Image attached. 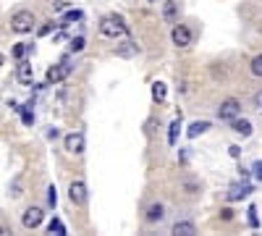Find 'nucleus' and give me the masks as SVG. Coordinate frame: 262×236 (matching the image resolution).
<instances>
[{"mask_svg": "<svg viewBox=\"0 0 262 236\" xmlns=\"http://www.w3.org/2000/svg\"><path fill=\"white\" fill-rule=\"evenodd\" d=\"M100 34L111 37V39H116V37H126V34H128V27H126L123 16H118V13H107V16L100 21Z\"/></svg>", "mask_w": 262, "mask_h": 236, "instance_id": "nucleus-1", "label": "nucleus"}, {"mask_svg": "<svg viewBox=\"0 0 262 236\" xmlns=\"http://www.w3.org/2000/svg\"><path fill=\"white\" fill-rule=\"evenodd\" d=\"M34 29V13L32 11H16L11 16V32L16 34H27Z\"/></svg>", "mask_w": 262, "mask_h": 236, "instance_id": "nucleus-2", "label": "nucleus"}, {"mask_svg": "<svg viewBox=\"0 0 262 236\" xmlns=\"http://www.w3.org/2000/svg\"><path fill=\"white\" fill-rule=\"evenodd\" d=\"M86 197H90V191H86V184H84L81 179H74V181L69 184V200H71L74 205L84 207V205H86Z\"/></svg>", "mask_w": 262, "mask_h": 236, "instance_id": "nucleus-3", "label": "nucleus"}, {"mask_svg": "<svg viewBox=\"0 0 262 236\" xmlns=\"http://www.w3.org/2000/svg\"><path fill=\"white\" fill-rule=\"evenodd\" d=\"M63 147H66V153H71V155H81L84 147H86V139H84L81 132H71V134H66Z\"/></svg>", "mask_w": 262, "mask_h": 236, "instance_id": "nucleus-4", "label": "nucleus"}, {"mask_svg": "<svg viewBox=\"0 0 262 236\" xmlns=\"http://www.w3.org/2000/svg\"><path fill=\"white\" fill-rule=\"evenodd\" d=\"M170 39H173V45H176V48H189L191 45V29L176 21L173 29H170Z\"/></svg>", "mask_w": 262, "mask_h": 236, "instance_id": "nucleus-5", "label": "nucleus"}, {"mask_svg": "<svg viewBox=\"0 0 262 236\" xmlns=\"http://www.w3.org/2000/svg\"><path fill=\"white\" fill-rule=\"evenodd\" d=\"M238 113H242V102L233 100V97L223 100V102H221V108H217V118H221V121H233Z\"/></svg>", "mask_w": 262, "mask_h": 236, "instance_id": "nucleus-6", "label": "nucleus"}, {"mask_svg": "<svg viewBox=\"0 0 262 236\" xmlns=\"http://www.w3.org/2000/svg\"><path fill=\"white\" fill-rule=\"evenodd\" d=\"M71 69H74V66H71L69 60H60V63H55V66H50V69H48V81H50V84L63 81L66 76L71 74Z\"/></svg>", "mask_w": 262, "mask_h": 236, "instance_id": "nucleus-7", "label": "nucleus"}, {"mask_svg": "<svg viewBox=\"0 0 262 236\" xmlns=\"http://www.w3.org/2000/svg\"><path fill=\"white\" fill-rule=\"evenodd\" d=\"M42 218H45L42 207H27V210H24V218H21V223H24V228H37V226L42 223Z\"/></svg>", "mask_w": 262, "mask_h": 236, "instance_id": "nucleus-8", "label": "nucleus"}, {"mask_svg": "<svg viewBox=\"0 0 262 236\" xmlns=\"http://www.w3.org/2000/svg\"><path fill=\"white\" fill-rule=\"evenodd\" d=\"M144 221H147V223H160V221H165V207H163L160 202L149 205L147 212H144Z\"/></svg>", "mask_w": 262, "mask_h": 236, "instance_id": "nucleus-9", "label": "nucleus"}, {"mask_svg": "<svg viewBox=\"0 0 262 236\" xmlns=\"http://www.w3.org/2000/svg\"><path fill=\"white\" fill-rule=\"evenodd\" d=\"M16 79L21 84H32L34 81V69L29 66L27 60H18V69H16Z\"/></svg>", "mask_w": 262, "mask_h": 236, "instance_id": "nucleus-10", "label": "nucleus"}, {"mask_svg": "<svg viewBox=\"0 0 262 236\" xmlns=\"http://www.w3.org/2000/svg\"><path fill=\"white\" fill-rule=\"evenodd\" d=\"M163 18H165V24H176V21H179L176 0H165V3H163Z\"/></svg>", "mask_w": 262, "mask_h": 236, "instance_id": "nucleus-11", "label": "nucleus"}, {"mask_svg": "<svg viewBox=\"0 0 262 236\" xmlns=\"http://www.w3.org/2000/svg\"><path fill=\"white\" fill-rule=\"evenodd\" d=\"M249 195H252V186H249V184H233L231 191H228V200H231V202H238V200H244V197H249Z\"/></svg>", "mask_w": 262, "mask_h": 236, "instance_id": "nucleus-12", "label": "nucleus"}, {"mask_svg": "<svg viewBox=\"0 0 262 236\" xmlns=\"http://www.w3.org/2000/svg\"><path fill=\"white\" fill-rule=\"evenodd\" d=\"M173 233H176V236H194L196 226L191 221H176V223H173Z\"/></svg>", "mask_w": 262, "mask_h": 236, "instance_id": "nucleus-13", "label": "nucleus"}, {"mask_svg": "<svg viewBox=\"0 0 262 236\" xmlns=\"http://www.w3.org/2000/svg\"><path fill=\"white\" fill-rule=\"evenodd\" d=\"M137 53H139V45H137V42H131V39L116 48V55H118V58H134Z\"/></svg>", "mask_w": 262, "mask_h": 236, "instance_id": "nucleus-14", "label": "nucleus"}, {"mask_svg": "<svg viewBox=\"0 0 262 236\" xmlns=\"http://www.w3.org/2000/svg\"><path fill=\"white\" fill-rule=\"evenodd\" d=\"M231 123H233V132H236V134H242V137H249V134H252V123H249L247 118H238V116H236Z\"/></svg>", "mask_w": 262, "mask_h": 236, "instance_id": "nucleus-15", "label": "nucleus"}, {"mask_svg": "<svg viewBox=\"0 0 262 236\" xmlns=\"http://www.w3.org/2000/svg\"><path fill=\"white\" fill-rule=\"evenodd\" d=\"M207 128H210V121H194L191 126H189V139H196V137H200V134H205L207 132Z\"/></svg>", "mask_w": 262, "mask_h": 236, "instance_id": "nucleus-16", "label": "nucleus"}, {"mask_svg": "<svg viewBox=\"0 0 262 236\" xmlns=\"http://www.w3.org/2000/svg\"><path fill=\"white\" fill-rule=\"evenodd\" d=\"M29 53H32V45H27V42H18V45H13V50H11V55L16 60H24Z\"/></svg>", "mask_w": 262, "mask_h": 236, "instance_id": "nucleus-17", "label": "nucleus"}, {"mask_svg": "<svg viewBox=\"0 0 262 236\" xmlns=\"http://www.w3.org/2000/svg\"><path fill=\"white\" fill-rule=\"evenodd\" d=\"M179 128H181V116L170 123V132H168V142H170V147H176V142H179Z\"/></svg>", "mask_w": 262, "mask_h": 236, "instance_id": "nucleus-18", "label": "nucleus"}, {"mask_svg": "<svg viewBox=\"0 0 262 236\" xmlns=\"http://www.w3.org/2000/svg\"><path fill=\"white\" fill-rule=\"evenodd\" d=\"M165 84L163 81H155V84H152V100H155V102H163L165 100Z\"/></svg>", "mask_w": 262, "mask_h": 236, "instance_id": "nucleus-19", "label": "nucleus"}, {"mask_svg": "<svg viewBox=\"0 0 262 236\" xmlns=\"http://www.w3.org/2000/svg\"><path fill=\"white\" fill-rule=\"evenodd\" d=\"M48 231H50V233H55V236H66V226H63V221H60V218H53V221L48 223Z\"/></svg>", "mask_w": 262, "mask_h": 236, "instance_id": "nucleus-20", "label": "nucleus"}, {"mask_svg": "<svg viewBox=\"0 0 262 236\" xmlns=\"http://www.w3.org/2000/svg\"><path fill=\"white\" fill-rule=\"evenodd\" d=\"M81 18H84L81 11H69V13L63 16V24H60V27H69V24H74V21H81Z\"/></svg>", "mask_w": 262, "mask_h": 236, "instance_id": "nucleus-21", "label": "nucleus"}, {"mask_svg": "<svg viewBox=\"0 0 262 236\" xmlns=\"http://www.w3.org/2000/svg\"><path fill=\"white\" fill-rule=\"evenodd\" d=\"M84 45H86V39H84V37H74V39L69 42L71 53H81V50H84Z\"/></svg>", "mask_w": 262, "mask_h": 236, "instance_id": "nucleus-22", "label": "nucleus"}, {"mask_svg": "<svg viewBox=\"0 0 262 236\" xmlns=\"http://www.w3.org/2000/svg\"><path fill=\"white\" fill-rule=\"evenodd\" d=\"M21 111V121H24V126H32L34 123V113L29 111V105H24V108H18Z\"/></svg>", "mask_w": 262, "mask_h": 236, "instance_id": "nucleus-23", "label": "nucleus"}, {"mask_svg": "<svg viewBox=\"0 0 262 236\" xmlns=\"http://www.w3.org/2000/svg\"><path fill=\"white\" fill-rule=\"evenodd\" d=\"M252 74H254V76H259V79H262V53H259V55H254V58H252Z\"/></svg>", "mask_w": 262, "mask_h": 236, "instance_id": "nucleus-24", "label": "nucleus"}, {"mask_svg": "<svg viewBox=\"0 0 262 236\" xmlns=\"http://www.w3.org/2000/svg\"><path fill=\"white\" fill-rule=\"evenodd\" d=\"M48 205L55 207L58 205V195H55V186H48Z\"/></svg>", "mask_w": 262, "mask_h": 236, "instance_id": "nucleus-25", "label": "nucleus"}, {"mask_svg": "<svg viewBox=\"0 0 262 236\" xmlns=\"http://www.w3.org/2000/svg\"><path fill=\"white\" fill-rule=\"evenodd\" d=\"M252 170H254V179H257V181H262V160H257V163L252 165Z\"/></svg>", "mask_w": 262, "mask_h": 236, "instance_id": "nucleus-26", "label": "nucleus"}, {"mask_svg": "<svg viewBox=\"0 0 262 236\" xmlns=\"http://www.w3.org/2000/svg\"><path fill=\"white\" fill-rule=\"evenodd\" d=\"M181 186H184V189L189 191V195H196V191H200V186H196V184H191V181H184Z\"/></svg>", "mask_w": 262, "mask_h": 236, "instance_id": "nucleus-27", "label": "nucleus"}, {"mask_svg": "<svg viewBox=\"0 0 262 236\" xmlns=\"http://www.w3.org/2000/svg\"><path fill=\"white\" fill-rule=\"evenodd\" d=\"M50 32H53V24H45V27H39V29H37V34H39V37H48Z\"/></svg>", "mask_w": 262, "mask_h": 236, "instance_id": "nucleus-28", "label": "nucleus"}, {"mask_svg": "<svg viewBox=\"0 0 262 236\" xmlns=\"http://www.w3.org/2000/svg\"><path fill=\"white\" fill-rule=\"evenodd\" d=\"M221 218H223V221H231V218H233V210H231V207H223V210H221Z\"/></svg>", "mask_w": 262, "mask_h": 236, "instance_id": "nucleus-29", "label": "nucleus"}, {"mask_svg": "<svg viewBox=\"0 0 262 236\" xmlns=\"http://www.w3.org/2000/svg\"><path fill=\"white\" fill-rule=\"evenodd\" d=\"M228 153H231V158H238V155H242V147L231 144V147H228Z\"/></svg>", "mask_w": 262, "mask_h": 236, "instance_id": "nucleus-30", "label": "nucleus"}, {"mask_svg": "<svg viewBox=\"0 0 262 236\" xmlns=\"http://www.w3.org/2000/svg\"><path fill=\"white\" fill-rule=\"evenodd\" d=\"M249 223L257 226V210H254V207H249Z\"/></svg>", "mask_w": 262, "mask_h": 236, "instance_id": "nucleus-31", "label": "nucleus"}, {"mask_svg": "<svg viewBox=\"0 0 262 236\" xmlns=\"http://www.w3.org/2000/svg\"><path fill=\"white\" fill-rule=\"evenodd\" d=\"M254 108H257V111H259V113H262V92H259V95H257V97H254Z\"/></svg>", "mask_w": 262, "mask_h": 236, "instance_id": "nucleus-32", "label": "nucleus"}, {"mask_svg": "<svg viewBox=\"0 0 262 236\" xmlns=\"http://www.w3.org/2000/svg\"><path fill=\"white\" fill-rule=\"evenodd\" d=\"M55 11H66V0H58V3H55Z\"/></svg>", "mask_w": 262, "mask_h": 236, "instance_id": "nucleus-33", "label": "nucleus"}, {"mask_svg": "<svg viewBox=\"0 0 262 236\" xmlns=\"http://www.w3.org/2000/svg\"><path fill=\"white\" fill-rule=\"evenodd\" d=\"M3 60H6V58H3V53H0V66H3Z\"/></svg>", "mask_w": 262, "mask_h": 236, "instance_id": "nucleus-34", "label": "nucleus"}, {"mask_svg": "<svg viewBox=\"0 0 262 236\" xmlns=\"http://www.w3.org/2000/svg\"><path fill=\"white\" fill-rule=\"evenodd\" d=\"M0 233H3V231H0Z\"/></svg>", "mask_w": 262, "mask_h": 236, "instance_id": "nucleus-35", "label": "nucleus"}, {"mask_svg": "<svg viewBox=\"0 0 262 236\" xmlns=\"http://www.w3.org/2000/svg\"><path fill=\"white\" fill-rule=\"evenodd\" d=\"M149 3H152V0H149Z\"/></svg>", "mask_w": 262, "mask_h": 236, "instance_id": "nucleus-36", "label": "nucleus"}]
</instances>
